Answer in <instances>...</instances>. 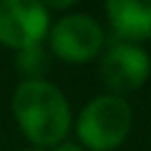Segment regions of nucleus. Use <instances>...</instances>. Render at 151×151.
Here are the masks:
<instances>
[{
	"mask_svg": "<svg viewBox=\"0 0 151 151\" xmlns=\"http://www.w3.org/2000/svg\"><path fill=\"white\" fill-rule=\"evenodd\" d=\"M12 116L38 149H54L64 144L73 125V113L66 94L50 80H21L12 94Z\"/></svg>",
	"mask_w": 151,
	"mask_h": 151,
	"instance_id": "1",
	"label": "nucleus"
},
{
	"mask_svg": "<svg viewBox=\"0 0 151 151\" xmlns=\"http://www.w3.org/2000/svg\"><path fill=\"white\" fill-rule=\"evenodd\" d=\"M132 130V106L125 97L99 94L76 118L78 144L87 151H116Z\"/></svg>",
	"mask_w": 151,
	"mask_h": 151,
	"instance_id": "2",
	"label": "nucleus"
},
{
	"mask_svg": "<svg viewBox=\"0 0 151 151\" xmlns=\"http://www.w3.org/2000/svg\"><path fill=\"white\" fill-rule=\"evenodd\" d=\"M104 42L106 35L101 24L85 12L64 14L50 26L47 33L50 52L66 64H87L97 59L104 50Z\"/></svg>",
	"mask_w": 151,
	"mask_h": 151,
	"instance_id": "3",
	"label": "nucleus"
},
{
	"mask_svg": "<svg viewBox=\"0 0 151 151\" xmlns=\"http://www.w3.org/2000/svg\"><path fill=\"white\" fill-rule=\"evenodd\" d=\"M50 9L40 0H0V45L14 52L42 45L50 33Z\"/></svg>",
	"mask_w": 151,
	"mask_h": 151,
	"instance_id": "4",
	"label": "nucleus"
},
{
	"mask_svg": "<svg viewBox=\"0 0 151 151\" xmlns=\"http://www.w3.org/2000/svg\"><path fill=\"white\" fill-rule=\"evenodd\" d=\"M151 76V57L142 45L113 42L99 59V78L109 94H130L146 85Z\"/></svg>",
	"mask_w": 151,
	"mask_h": 151,
	"instance_id": "5",
	"label": "nucleus"
},
{
	"mask_svg": "<svg viewBox=\"0 0 151 151\" xmlns=\"http://www.w3.org/2000/svg\"><path fill=\"white\" fill-rule=\"evenodd\" d=\"M104 14L118 40L142 45L151 38V0H104Z\"/></svg>",
	"mask_w": 151,
	"mask_h": 151,
	"instance_id": "6",
	"label": "nucleus"
},
{
	"mask_svg": "<svg viewBox=\"0 0 151 151\" xmlns=\"http://www.w3.org/2000/svg\"><path fill=\"white\" fill-rule=\"evenodd\" d=\"M14 68L24 76V80H45V73L50 71V52L45 45L21 50L14 57Z\"/></svg>",
	"mask_w": 151,
	"mask_h": 151,
	"instance_id": "7",
	"label": "nucleus"
},
{
	"mask_svg": "<svg viewBox=\"0 0 151 151\" xmlns=\"http://www.w3.org/2000/svg\"><path fill=\"white\" fill-rule=\"evenodd\" d=\"M47 9H68V7H73L78 0H40Z\"/></svg>",
	"mask_w": 151,
	"mask_h": 151,
	"instance_id": "8",
	"label": "nucleus"
},
{
	"mask_svg": "<svg viewBox=\"0 0 151 151\" xmlns=\"http://www.w3.org/2000/svg\"><path fill=\"white\" fill-rule=\"evenodd\" d=\"M50 151H87V149H83L80 144H73V142H64V144H59V146H54Z\"/></svg>",
	"mask_w": 151,
	"mask_h": 151,
	"instance_id": "9",
	"label": "nucleus"
},
{
	"mask_svg": "<svg viewBox=\"0 0 151 151\" xmlns=\"http://www.w3.org/2000/svg\"><path fill=\"white\" fill-rule=\"evenodd\" d=\"M21 151H45V149H38V146H28V149H21Z\"/></svg>",
	"mask_w": 151,
	"mask_h": 151,
	"instance_id": "10",
	"label": "nucleus"
}]
</instances>
